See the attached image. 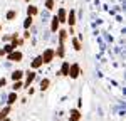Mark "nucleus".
<instances>
[{
    "instance_id": "nucleus-1",
    "label": "nucleus",
    "mask_w": 126,
    "mask_h": 121,
    "mask_svg": "<svg viewBox=\"0 0 126 121\" xmlns=\"http://www.w3.org/2000/svg\"><path fill=\"white\" fill-rule=\"evenodd\" d=\"M67 74L71 76V77H78V74H79V66H78V64H72V66L69 67Z\"/></svg>"
},
{
    "instance_id": "nucleus-2",
    "label": "nucleus",
    "mask_w": 126,
    "mask_h": 121,
    "mask_svg": "<svg viewBox=\"0 0 126 121\" xmlns=\"http://www.w3.org/2000/svg\"><path fill=\"white\" fill-rule=\"evenodd\" d=\"M54 57V52L49 49V50H46L44 52V56H42V62H50V59Z\"/></svg>"
},
{
    "instance_id": "nucleus-3",
    "label": "nucleus",
    "mask_w": 126,
    "mask_h": 121,
    "mask_svg": "<svg viewBox=\"0 0 126 121\" xmlns=\"http://www.w3.org/2000/svg\"><path fill=\"white\" fill-rule=\"evenodd\" d=\"M79 118H81V114H79L78 109H72V111H71V121H78Z\"/></svg>"
},
{
    "instance_id": "nucleus-4",
    "label": "nucleus",
    "mask_w": 126,
    "mask_h": 121,
    "mask_svg": "<svg viewBox=\"0 0 126 121\" xmlns=\"http://www.w3.org/2000/svg\"><path fill=\"white\" fill-rule=\"evenodd\" d=\"M9 59L10 60H20L22 59V54H20V52H12V54L9 56Z\"/></svg>"
},
{
    "instance_id": "nucleus-5",
    "label": "nucleus",
    "mask_w": 126,
    "mask_h": 121,
    "mask_svg": "<svg viewBox=\"0 0 126 121\" xmlns=\"http://www.w3.org/2000/svg\"><path fill=\"white\" fill-rule=\"evenodd\" d=\"M40 64H42V57H35L34 62H32V67H39Z\"/></svg>"
},
{
    "instance_id": "nucleus-6",
    "label": "nucleus",
    "mask_w": 126,
    "mask_h": 121,
    "mask_svg": "<svg viewBox=\"0 0 126 121\" xmlns=\"http://www.w3.org/2000/svg\"><path fill=\"white\" fill-rule=\"evenodd\" d=\"M20 77H22V71H15V72H14V74H12V79H20Z\"/></svg>"
},
{
    "instance_id": "nucleus-7",
    "label": "nucleus",
    "mask_w": 126,
    "mask_h": 121,
    "mask_svg": "<svg viewBox=\"0 0 126 121\" xmlns=\"http://www.w3.org/2000/svg\"><path fill=\"white\" fill-rule=\"evenodd\" d=\"M49 86V79H42V82H40V89H47Z\"/></svg>"
},
{
    "instance_id": "nucleus-8",
    "label": "nucleus",
    "mask_w": 126,
    "mask_h": 121,
    "mask_svg": "<svg viewBox=\"0 0 126 121\" xmlns=\"http://www.w3.org/2000/svg\"><path fill=\"white\" fill-rule=\"evenodd\" d=\"M64 17H66V12L64 10H59V22H64Z\"/></svg>"
},
{
    "instance_id": "nucleus-9",
    "label": "nucleus",
    "mask_w": 126,
    "mask_h": 121,
    "mask_svg": "<svg viewBox=\"0 0 126 121\" xmlns=\"http://www.w3.org/2000/svg\"><path fill=\"white\" fill-rule=\"evenodd\" d=\"M57 25H59V20L56 17V19H52V30H57Z\"/></svg>"
},
{
    "instance_id": "nucleus-10",
    "label": "nucleus",
    "mask_w": 126,
    "mask_h": 121,
    "mask_svg": "<svg viewBox=\"0 0 126 121\" xmlns=\"http://www.w3.org/2000/svg\"><path fill=\"white\" fill-rule=\"evenodd\" d=\"M34 77H35V74L34 72H29L27 74V84H30V81H34Z\"/></svg>"
},
{
    "instance_id": "nucleus-11",
    "label": "nucleus",
    "mask_w": 126,
    "mask_h": 121,
    "mask_svg": "<svg viewBox=\"0 0 126 121\" xmlns=\"http://www.w3.org/2000/svg\"><path fill=\"white\" fill-rule=\"evenodd\" d=\"M74 22H76V20H74V12H71V14H69V24L74 25Z\"/></svg>"
},
{
    "instance_id": "nucleus-12",
    "label": "nucleus",
    "mask_w": 126,
    "mask_h": 121,
    "mask_svg": "<svg viewBox=\"0 0 126 121\" xmlns=\"http://www.w3.org/2000/svg\"><path fill=\"white\" fill-rule=\"evenodd\" d=\"M67 71H69V64L64 62V66H62V74H67Z\"/></svg>"
},
{
    "instance_id": "nucleus-13",
    "label": "nucleus",
    "mask_w": 126,
    "mask_h": 121,
    "mask_svg": "<svg viewBox=\"0 0 126 121\" xmlns=\"http://www.w3.org/2000/svg\"><path fill=\"white\" fill-rule=\"evenodd\" d=\"M34 14H37V9L35 7H29V15H34Z\"/></svg>"
},
{
    "instance_id": "nucleus-14",
    "label": "nucleus",
    "mask_w": 126,
    "mask_h": 121,
    "mask_svg": "<svg viewBox=\"0 0 126 121\" xmlns=\"http://www.w3.org/2000/svg\"><path fill=\"white\" fill-rule=\"evenodd\" d=\"M52 5H54V0H47V2H46V7H47V9H52Z\"/></svg>"
},
{
    "instance_id": "nucleus-15",
    "label": "nucleus",
    "mask_w": 126,
    "mask_h": 121,
    "mask_svg": "<svg viewBox=\"0 0 126 121\" xmlns=\"http://www.w3.org/2000/svg\"><path fill=\"white\" fill-rule=\"evenodd\" d=\"M15 99H17L15 94H10V96H9V103H15Z\"/></svg>"
},
{
    "instance_id": "nucleus-16",
    "label": "nucleus",
    "mask_w": 126,
    "mask_h": 121,
    "mask_svg": "<svg viewBox=\"0 0 126 121\" xmlns=\"http://www.w3.org/2000/svg\"><path fill=\"white\" fill-rule=\"evenodd\" d=\"M7 113H9V108H5V109H3L2 113H0V120H3V116H5Z\"/></svg>"
},
{
    "instance_id": "nucleus-17",
    "label": "nucleus",
    "mask_w": 126,
    "mask_h": 121,
    "mask_svg": "<svg viewBox=\"0 0 126 121\" xmlns=\"http://www.w3.org/2000/svg\"><path fill=\"white\" fill-rule=\"evenodd\" d=\"M14 17H15V12H9L7 14V19H14Z\"/></svg>"
},
{
    "instance_id": "nucleus-18",
    "label": "nucleus",
    "mask_w": 126,
    "mask_h": 121,
    "mask_svg": "<svg viewBox=\"0 0 126 121\" xmlns=\"http://www.w3.org/2000/svg\"><path fill=\"white\" fill-rule=\"evenodd\" d=\"M30 22H32V19H30V17H29V19L25 20V24H24V25H25V27H29V25H30Z\"/></svg>"
},
{
    "instance_id": "nucleus-19",
    "label": "nucleus",
    "mask_w": 126,
    "mask_h": 121,
    "mask_svg": "<svg viewBox=\"0 0 126 121\" xmlns=\"http://www.w3.org/2000/svg\"><path fill=\"white\" fill-rule=\"evenodd\" d=\"M19 88H22V84H20V82H15V86H14V89L17 91V89H19Z\"/></svg>"
},
{
    "instance_id": "nucleus-20",
    "label": "nucleus",
    "mask_w": 126,
    "mask_h": 121,
    "mask_svg": "<svg viewBox=\"0 0 126 121\" xmlns=\"http://www.w3.org/2000/svg\"><path fill=\"white\" fill-rule=\"evenodd\" d=\"M72 42H74V47H76V49H81V47H79V42H78V40H72Z\"/></svg>"
},
{
    "instance_id": "nucleus-21",
    "label": "nucleus",
    "mask_w": 126,
    "mask_h": 121,
    "mask_svg": "<svg viewBox=\"0 0 126 121\" xmlns=\"http://www.w3.org/2000/svg\"><path fill=\"white\" fill-rule=\"evenodd\" d=\"M0 86H5V79H0Z\"/></svg>"
}]
</instances>
